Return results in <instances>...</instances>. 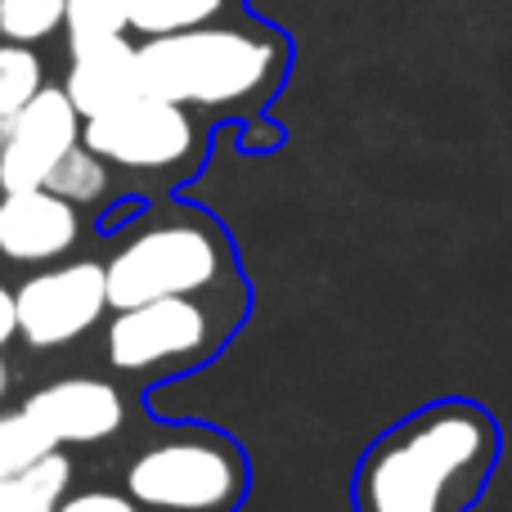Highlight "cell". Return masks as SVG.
I'll return each instance as SVG.
<instances>
[{
	"label": "cell",
	"instance_id": "6da1fadb",
	"mask_svg": "<svg viewBox=\"0 0 512 512\" xmlns=\"http://www.w3.org/2000/svg\"><path fill=\"white\" fill-rule=\"evenodd\" d=\"M495 463V418L472 400H441L373 441L355 472V512H468Z\"/></svg>",
	"mask_w": 512,
	"mask_h": 512
},
{
	"label": "cell",
	"instance_id": "7a4b0ae2",
	"mask_svg": "<svg viewBox=\"0 0 512 512\" xmlns=\"http://www.w3.org/2000/svg\"><path fill=\"white\" fill-rule=\"evenodd\" d=\"M283 72V45L256 27L203 23L171 36L140 41L144 90L185 108H243L256 104Z\"/></svg>",
	"mask_w": 512,
	"mask_h": 512
},
{
	"label": "cell",
	"instance_id": "3957f363",
	"mask_svg": "<svg viewBox=\"0 0 512 512\" xmlns=\"http://www.w3.org/2000/svg\"><path fill=\"white\" fill-rule=\"evenodd\" d=\"M104 265L113 310L158 297H216L225 283H234V252L221 225L185 212L126 230Z\"/></svg>",
	"mask_w": 512,
	"mask_h": 512
},
{
	"label": "cell",
	"instance_id": "277c9868",
	"mask_svg": "<svg viewBox=\"0 0 512 512\" xmlns=\"http://www.w3.org/2000/svg\"><path fill=\"white\" fill-rule=\"evenodd\" d=\"M122 486L149 512H234L248 495V463L230 436L185 427L144 445Z\"/></svg>",
	"mask_w": 512,
	"mask_h": 512
},
{
	"label": "cell",
	"instance_id": "5b68a950",
	"mask_svg": "<svg viewBox=\"0 0 512 512\" xmlns=\"http://www.w3.org/2000/svg\"><path fill=\"white\" fill-rule=\"evenodd\" d=\"M234 315L221 319V310L203 297H158L131 310H113L104 333L108 364L117 373H176L207 360L225 342Z\"/></svg>",
	"mask_w": 512,
	"mask_h": 512
},
{
	"label": "cell",
	"instance_id": "8992f818",
	"mask_svg": "<svg viewBox=\"0 0 512 512\" xmlns=\"http://www.w3.org/2000/svg\"><path fill=\"white\" fill-rule=\"evenodd\" d=\"M81 140L131 176H185L203 158V126L194 122V113L153 90L86 117Z\"/></svg>",
	"mask_w": 512,
	"mask_h": 512
},
{
	"label": "cell",
	"instance_id": "52a82bcc",
	"mask_svg": "<svg viewBox=\"0 0 512 512\" xmlns=\"http://www.w3.org/2000/svg\"><path fill=\"white\" fill-rule=\"evenodd\" d=\"M18 337L32 351H59L99 328L113 310L104 261H59L18 283Z\"/></svg>",
	"mask_w": 512,
	"mask_h": 512
},
{
	"label": "cell",
	"instance_id": "ba28073f",
	"mask_svg": "<svg viewBox=\"0 0 512 512\" xmlns=\"http://www.w3.org/2000/svg\"><path fill=\"white\" fill-rule=\"evenodd\" d=\"M86 117L63 86L45 81L5 126H0V189H36L50 180L59 158L81 144Z\"/></svg>",
	"mask_w": 512,
	"mask_h": 512
},
{
	"label": "cell",
	"instance_id": "9c48e42d",
	"mask_svg": "<svg viewBox=\"0 0 512 512\" xmlns=\"http://www.w3.org/2000/svg\"><path fill=\"white\" fill-rule=\"evenodd\" d=\"M81 243V207L50 185L5 189L0 198V256L18 265L63 261Z\"/></svg>",
	"mask_w": 512,
	"mask_h": 512
},
{
	"label": "cell",
	"instance_id": "30bf717a",
	"mask_svg": "<svg viewBox=\"0 0 512 512\" xmlns=\"http://www.w3.org/2000/svg\"><path fill=\"white\" fill-rule=\"evenodd\" d=\"M23 409L54 436L59 445H99L122 432L126 400L104 378H59L32 391Z\"/></svg>",
	"mask_w": 512,
	"mask_h": 512
},
{
	"label": "cell",
	"instance_id": "8fae6325",
	"mask_svg": "<svg viewBox=\"0 0 512 512\" xmlns=\"http://www.w3.org/2000/svg\"><path fill=\"white\" fill-rule=\"evenodd\" d=\"M63 90L72 95V104L81 108V117H95L117 108L122 99L140 95L144 77H140V45L131 36H117L104 45H86V50H72L68 77Z\"/></svg>",
	"mask_w": 512,
	"mask_h": 512
},
{
	"label": "cell",
	"instance_id": "7c38bea8",
	"mask_svg": "<svg viewBox=\"0 0 512 512\" xmlns=\"http://www.w3.org/2000/svg\"><path fill=\"white\" fill-rule=\"evenodd\" d=\"M68 490H72V459L59 445L45 459H36L32 468L0 481V512H59Z\"/></svg>",
	"mask_w": 512,
	"mask_h": 512
},
{
	"label": "cell",
	"instance_id": "4fadbf2b",
	"mask_svg": "<svg viewBox=\"0 0 512 512\" xmlns=\"http://www.w3.org/2000/svg\"><path fill=\"white\" fill-rule=\"evenodd\" d=\"M45 185L77 207H99V203H108V194H113V162L99 158V153L81 140L77 149H68L59 158V167L50 171Z\"/></svg>",
	"mask_w": 512,
	"mask_h": 512
},
{
	"label": "cell",
	"instance_id": "5bb4252c",
	"mask_svg": "<svg viewBox=\"0 0 512 512\" xmlns=\"http://www.w3.org/2000/svg\"><path fill=\"white\" fill-rule=\"evenodd\" d=\"M122 9L135 36H171L212 23L225 9V0H122Z\"/></svg>",
	"mask_w": 512,
	"mask_h": 512
},
{
	"label": "cell",
	"instance_id": "9a60e30c",
	"mask_svg": "<svg viewBox=\"0 0 512 512\" xmlns=\"http://www.w3.org/2000/svg\"><path fill=\"white\" fill-rule=\"evenodd\" d=\"M41 86H45V63L36 54V45H18L0 36V126L23 104H32V95Z\"/></svg>",
	"mask_w": 512,
	"mask_h": 512
},
{
	"label": "cell",
	"instance_id": "2e32d148",
	"mask_svg": "<svg viewBox=\"0 0 512 512\" xmlns=\"http://www.w3.org/2000/svg\"><path fill=\"white\" fill-rule=\"evenodd\" d=\"M50 450H59V441L27 409H0V481L32 468Z\"/></svg>",
	"mask_w": 512,
	"mask_h": 512
},
{
	"label": "cell",
	"instance_id": "e0dca14e",
	"mask_svg": "<svg viewBox=\"0 0 512 512\" xmlns=\"http://www.w3.org/2000/svg\"><path fill=\"white\" fill-rule=\"evenodd\" d=\"M63 36H68V54H72V50H86V45L131 36V18H126L122 0H68Z\"/></svg>",
	"mask_w": 512,
	"mask_h": 512
},
{
	"label": "cell",
	"instance_id": "ac0fdd59",
	"mask_svg": "<svg viewBox=\"0 0 512 512\" xmlns=\"http://www.w3.org/2000/svg\"><path fill=\"white\" fill-rule=\"evenodd\" d=\"M68 0H0V36L18 45H41L63 32Z\"/></svg>",
	"mask_w": 512,
	"mask_h": 512
},
{
	"label": "cell",
	"instance_id": "d6986e66",
	"mask_svg": "<svg viewBox=\"0 0 512 512\" xmlns=\"http://www.w3.org/2000/svg\"><path fill=\"white\" fill-rule=\"evenodd\" d=\"M59 512H149L131 490H77V495L63 499Z\"/></svg>",
	"mask_w": 512,
	"mask_h": 512
}]
</instances>
